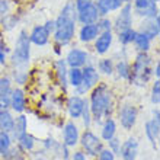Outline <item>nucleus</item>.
Instances as JSON below:
<instances>
[{"label":"nucleus","instance_id":"3c124183","mask_svg":"<svg viewBox=\"0 0 160 160\" xmlns=\"http://www.w3.org/2000/svg\"><path fill=\"white\" fill-rule=\"evenodd\" d=\"M12 160H25L23 157H21V156H18V157H15V159H12Z\"/></svg>","mask_w":160,"mask_h":160},{"label":"nucleus","instance_id":"f704fd0d","mask_svg":"<svg viewBox=\"0 0 160 160\" xmlns=\"http://www.w3.org/2000/svg\"><path fill=\"white\" fill-rule=\"evenodd\" d=\"M60 15H64L67 18H72V19H77V10H76V4L74 2H67L64 4V8L61 9V13Z\"/></svg>","mask_w":160,"mask_h":160},{"label":"nucleus","instance_id":"c9c22d12","mask_svg":"<svg viewBox=\"0 0 160 160\" xmlns=\"http://www.w3.org/2000/svg\"><path fill=\"white\" fill-rule=\"evenodd\" d=\"M82 121H83V125L84 128L88 130V128H90L93 124V118H92V114H90V109H89V102H86V105H84L83 108V112H82Z\"/></svg>","mask_w":160,"mask_h":160},{"label":"nucleus","instance_id":"a18cd8bd","mask_svg":"<svg viewBox=\"0 0 160 160\" xmlns=\"http://www.w3.org/2000/svg\"><path fill=\"white\" fill-rule=\"evenodd\" d=\"M70 159H72V160H88V156L84 154V152L77 150V152H74L72 156H70Z\"/></svg>","mask_w":160,"mask_h":160},{"label":"nucleus","instance_id":"4c0bfd02","mask_svg":"<svg viewBox=\"0 0 160 160\" xmlns=\"http://www.w3.org/2000/svg\"><path fill=\"white\" fill-rule=\"evenodd\" d=\"M150 101H152L153 105H159L160 102V80L157 79L156 82H154V84H153L152 88V95H150Z\"/></svg>","mask_w":160,"mask_h":160},{"label":"nucleus","instance_id":"864d4df0","mask_svg":"<svg viewBox=\"0 0 160 160\" xmlns=\"http://www.w3.org/2000/svg\"><path fill=\"white\" fill-rule=\"evenodd\" d=\"M122 160H125V159H122Z\"/></svg>","mask_w":160,"mask_h":160},{"label":"nucleus","instance_id":"7ed1b4c3","mask_svg":"<svg viewBox=\"0 0 160 160\" xmlns=\"http://www.w3.org/2000/svg\"><path fill=\"white\" fill-rule=\"evenodd\" d=\"M31 60V41L26 31H21L15 42V50L12 52V64L16 68L25 70Z\"/></svg>","mask_w":160,"mask_h":160},{"label":"nucleus","instance_id":"6e6552de","mask_svg":"<svg viewBox=\"0 0 160 160\" xmlns=\"http://www.w3.org/2000/svg\"><path fill=\"white\" fill-rule=\"evenodd\" d=\"M112 28L117 32L132 28V6L131 3H125L121 6L118 16L115 19V23H112Z\"/></svg>","mask_w":160,"mask_h":160},{"label":"nucleus","instance_id":"de8ad7c7","mask_svg":"<svg viewBox=\"0 0 160 160\" xmlns=\"http://www.w3.org/2000/svg\"><path fill=\"white\" fill-rule=\"evenodd\" d=\"M32 160H50V159L45 156V150H42V152H38V154H35Z\"/></svg>","mask_w":160,"mask_h":160},{"label":"nucleus","instance_id":"0eeeda50","mask_svg":"<svg viewBox=\"0 0 160 160\" xmlns=\"http://www.w3.org/2000/svg\"><path fill=\"white\" fill-rule=\"evenodd\" d=\"M137 118H138V109L132 103H125V105H122L119 108L118 121L124 130H127V131L132 130L135 122H137Z\"/></svg>","mask_w":160,"mask_h":160},{"label":"nucleus","instance_id":"8fccbe9b","mask_svg":"<svg viewBox=\"0 0 160 160\" xmlns=\"http://www.w3.org/2000/svg\"><path fill=\"white\" fill-rule=\"evenodd\" d=\"M153 74H154V76H156L157 79H159V76H160V64H159V63L156 64V68H154V72H153Z\"/></svg>","mask_w":160,"mask_h":160},{"label":"nucleus","instance_id":"39448f33","mask_svg":"<svg viewBox=\"0 0 160 160\" xmlns=\"http://www.w3.org/2000/svg\"><path fill=\"white\" fill-rule=\"evenodd\" d=\"M79 143L80 146L83 147V152L86 156H92V157H96L99 154L102 148H103V141H102L101 137H98L93 131L88 130L84 131L83 134H80V138H79Z\"/></svg>","mask_w":160,"mask_h":160},{"label":"nucleus","instance_id":"58836bf2","mask_svg":"<svg viewBox=\"0 0 160 160\" xmlns=\"http://www.w3.org/2000/svg\"><path fill=\"white\" fill-rule=\"evenodd\" d=\"M98 28H99V32H105V31H112V22L111 19H108L106 16H102L98 19L96 22Z\"/></svg>","mask_w":160,"mask_h":160},{"label":"nucleus","instance_id":"a19ab883","mask_svg":"<svg viewBox=\"0 0 160 160\" xmlns=\"http://www.w3.org/2000/svg\"><path fill=\"white\" fill-rule=\"evenodd\" d=\"M96 160H115V154L111 152L109 148H102L99 154L96 156Z\"/></svg>","mask_w":160,"mask_h":160},{"label":"nucleus","instance_id":"6ab92c4d","mask_svg":"<svg viewBox=\"0 0 160 160\" xmlns=\"http://www.w3.org/2000/svg\"><path fill=\"white\" fill-rule=\"evenodd\" d=\"M25 132H28V117L23 114H19L16 118H15L10 135H12L13 141H18L19 137H22Z\"/></svg>","mask_w":160,"mask_h":160},{"label":"nucleus","instance_id":"9d476101","mask_svg":"<svg viewBox=\"0 0 160 160\" xmlns=\"http://www.w3.org/2000/svg\"><path fill=\"white\" fill-rule=\"evenodd\" d=\"M61 134H63V144L67 146L68 148H72V147H74V146L79 144V138H80L79 127H77L73 121L67 122V124L63 127Z\"/></svg>","mask_w":160,"mask_h":160},{"label":"nucleus","instance_id":"dca6fc26","mask_svg":"<svg viewBox=\"0 0 160 160\" xmlns=\"http://www.w3.org/2000/svg\"><path fill=\"white\" fill-rule=\"evenodd\" d=\"M112 31H105V32H99V35L95 39V51L96 54L103 55L109 51L111 45H112Z\"/></svg>","mask_w":160,"mask_h":160},{"label":"nucleus","instance_id":"1a4fd4ad","mask_svg":"<svg viewBox=\"0 0 160 160\" xmlns=\"http://www.w3.org/2000/svg\"><path fill=\"white\" fill-rule=\"evenodd\" d=\"M138 150H140V143L135 137H130L125 141L121 143V148H119V157L125 160H135L138 156Z\"/></svg>","mask_w":160,"mask_h":160},{"label":"nucleus","instance_id":"393cba45","mask_svg":"<svg viewBox=\"0 0 160 160\" xmlns=\"http://www.w3.org/2000/svg\"><path fill=\"white\" fill-rule=\"evenodd\" d=\"M134 45L135 48L140 51V52H147L148 50H150V47H152V39L148 38V37H146L144 34H141V32H137L134 37Z\"/></svg>","mask_w":160,"mask_h":160},{"label":"nucleus","instance_id":"aec40b11","mask_svg":"<svg viewBox=\"0 0 160 160\" xmlns=\"http://www.w3.org/2000/svg\"><path fill=\"white\" fill-rule=\"evenodd\" d=\"M98 9V13H99V18L102 16H108L109 12H114V10H119L122 6L121 0H98L95 3Z\"/></svg>","mask_w":160,"mask_h":160},{"label":"nucleus","instance_id":"72a5a7b5","mask_svg":"<svg viewBox=\"0 0 160 160\" xmlns=\"http://www.w3.org/2000/svg\"><path fill=\"white\" fill-rule=\"evenodd\" d=\"M12 90L13 89L10 77H0V96H9Z\"/></svg>","mask_w":160,"mask_h":160},{"label":"nucleus","instance_id":"2f4dec72","mask_svg":"<svg viewBox=\"0 0 160 160\" xmlns=\"http://www.w3.org/2000/svg\"><path fill=\"white\" fill-rule=\"evenodd\" d=\"M134 12H135V15L143 16V18H156V16H159V10H157L156 3H152L148 8H146V9H134Z\"/></svg>","mask_w":160,"mask_h":160},{"label":"nucleus","instance_id":"b1692460","mask_svg":"<svg viewBox=\"0 0 160 160\" xmlns=\"http://www.w3.org/2000/svg\"><path fill=\"white\" fill-rule=\"evenodd\" d=\"M13 122H15V117H13L12 111L10 109L0 111V131L10 132L13 128Z\"/></svg>","mask_w":160,"mask_h":160},{"label":"nucleus","instance_id":"c03bdc74","mask_svg":"<svg viewBox=\"0 0 160 160\" xmlns=\"http://www.w3.org/2000/svg\"><path fill=\"white\" fill-rule=\"evenodd\" d=\"M6 55H8V47L6 44L0 42V64L6 63Z\"/></svg>","mask_w":160,"mask_h":160},{"label":"nucleus","instance_id":"423d86ee","mask_svg":"<svg viewBox=\"0 0 160 160\" xmlns=\"http://www.w3.org/2000/svg\"><path fill=\"white\" fill-rule=\"evenodd\" d=\"M82 73H83L82 84L76 88V95H79V96L86 95L89 90H92V89L99 83V72H98L96 67H93V66H90V64L83 66Z\"/></svg>","mask_w":160,"mask_h":160},{"label":"nucleus","instance_id":"ea45409f","mask_svg":"<svg viewBox=\"0 0 160 160\" xmlns=\"http://www.w3.org/2000/svg\"><path fill=\"white\" fill-rule=\"evenodd\" d=\"M106 143H108V148H109L111 152L114 153L115 156H118V154H119V148H121V140L115 135V137H112L111 140H108Z\"/></svg>","mask_w":160,"mask_h":160},{"label":"nucleus","instance_id":"7c9ffc66","mask_svg":"<svg viewBox=\"0 0 160 160\" xmlns=\"http://www.w3.org/2000/svg\"><path fill=\"white\" fill-rule=\"evenodd\" d=\"M137 34V31H134L132 28H128V29H124L121 32H118V41L121 42L122 45H128L134 41V37Z\"/></svg>","mask_w":160,"mask_h":160},{"label":"nucleus","instance_id":"c85d7f7f","mask_svg":"<svg viewBox=\"0 0 160 160\" xmlns=\"http://www.w3.org/2000/svg\"><path fill=\"white\" fill-rule=\"evenodd\" d=\"M114 72H117L118 77H121V79H124V80L131 79V66H130V63H127L125 60H121V61L115 66Z\"/></svg>","mask_w":160,"mask_h":160},{"label":"nucleus","instance_id":"9b49d317","mask_svg":"<svg viewBox=\"0 0 160 160\" xmlns=\"http://www.w3.org/2000/svg\"><path fill=\"white\" fill-rule=\"evenodd\" d=\"M88 61H89V54L84 50H80V48H72L67 52V57H66V64L68 67L82 68L83 66H86Z\"/></svg>","mask_w":160,"mask_h":160},{"label":"nucleus","instance_id":"f257e3e1","mask_svg":"<svg viewBox=\"0 0 160 160\" xmlns=\"http://www.w3.org/2000/svg\"><path fill=\"white\" fill-rule=\"evenodd\" d=\"M89 109L92 118L96 124H101L102 119L109 118L114 112V96L106 84H96L90 92Z\"/></svg>","mask_w":160,"mask_h":160},{"label":"nucleus","instance_id":"4468645a","mask_svg":"<svg viewBox=\"0 0 160 160\" xmlns=\"http://www.w3.org/2000/svg\"><path fill=\"white\" fill-rule=\"evenodd\" d=\"M98 19H99V13H98V9L95 6V3L88 4L86 8L77 10V19L82 25H88V23H96Z\"/></svg>","mask_w":160,"mask_h":160},{"label":"nucleus","instance_id":"2eb2a0df","mask_svg":"<svg viewBox=\"0 0 160 160\" xmlns=\"http://www.w3.org/2000/svg\"><path fill=\"white\" fill-rule=\"evenodd\" d=\"M10 109L16 114H23L26 109V95L21 88L13 89L10 93Z\"/></svg>","mask_w":160,"mask_h":160},{"label":"nucleus","instance_id":"ddd939ff","mask_svg":"<svg viewBox=\"0 0 160 160\" xmlns=\"http://www.w3.org/2000/svg\"><path fill=\"white\" fill-rule=\"evenodd\" d=\"M159 28H160V18H146V21L141 22L140 29L137 32H141L150 39H154L159 37Z\"/></svg>","mask_w":160,"mask_h":160},{"label":"nucleus","instance_id":"e433bc0d","mask_svg":"<svg viewBox=\"0 0 160 160\" xmlns=\"http://www.w3.org/2000/svg\"><path fill=\"white\" fill-rule=\"evenodd\" d=\"M13 80L16 82V84L23 86V84L28 82V73H26L25 70H21V68H15V72H13Z\"/></svg>","mask_w":160,"mask_h":160},{"label":"nucleus","instance_id":"49530a36","mask_svg":"<svg viewBox=\"0 0 160 160\" xmlns=\"http://www.w3.org/2000/svg\"><path fill=\"white\" fill-rule=\"evenodd\" d=\"M44 26H45V29L48 31L50 34H52V32L55 31V21H47Z\"/></svg>","mask_w":160,"mask_h":160},{"label":"nucleus","instance_id":"09e8293b","mask_svg":"<svg viewBox=\"0 0 160 160\" xmlns=\"http://www.w3.org/2000/svg\"><path fill=\"white\" fill-rule=\"evenodd\" d=\"M153 119H156V121L160 122V112H159V109H157V108H154V109H153Z\"/></svg>","mask_w":160,"mask_h":160},{"label":"nucleus","instance_id":"37998d69","mask_svg":"<svg viewBox=\"0 0 160 160\" xmlns=\"http://www.w3.org/2000/svg\"><path fill=\"white\" fill-rule=\"evenodd\" d=\"M152 3H154V2H152V0H134V9H146Z\"/></svg>","mask_w":160,"mask_h":160},{"label":"nucleus","instance_id":"f8f14e48","mask_svg":"<svg viewBox=\"0 0 160 160\" xmlns=\"http://www.w3.org/2000/svg\"><path fill=\"white\" fill-rule=\"evenodd\" d=\"M86 102H88V99H84L83 96H79V95H73V96L68 98L67 112L70 115V118L79 119L82 117V112H83V108L86 105Z\"/></svg>","mask_w":160,"mask_h":160},{"label":"nucleus","instance_id":"a211bd4d","mask_svg":"<svg viewBox=\"0 0 160 160\" xmlns=\"http://www.w3.org/2000/svg\"><path fill=\"white\" fill-rule=\"evenodd\" d=\"M50 35L51 34L45 29V26L44 25H37L34 29L31 31L29 41H31V44H35V45H38V47H42V45H45V44H48V41H50Z\"/></svg>","mask_w":160,"mask_h":160},{"label":"nucleus","instance_id":"bb28decb","mask_svg":"<svg viewBox=\"0 0 160 160\" xmlns=\"http://www.w3.org/2000/svg\"><path fill=\"white\" fill-rule=\"evenodd\" d=\"M82 80H83V73H82V68L79 67H70V70L67 72V82L72 88L76 89L77 86L82 84Z\"/></svg>","mask_w":160,"mask_h":160},{"label":"nucleus","instance_id":"79ce46f5","mask_svg":"<svg viewBox=\"0 0 160 160\" xmlns=\"http://www.w3.org/2000/svg\"><path fill=\"white\" fill-rule=\"evenodd\" d=\"M9 10H10V3H9V0H0V16L8 15Z\"/></svg>","mask_w":160,"mask_h":160},{"label":"nucleus","instance_id":"4be33fe9","mask_svg":"<svg viewBox=\"0 0 160 160\" xmlns=\"http://www.w3.org/2000/svg\"><path fill=\"white\" fill-rule=\"evenodd\" d=\"M115 135H117V122H115V119H112L111 117L105 118V121H103V124L101 127L102 141H108V140H111Z\"/></svg>","mask_w":160,"mask_h":160},{"label":"nucleus","instance_id":"f03ea898","mask_svg":"<svg viewBox=\"0 0 160 160\" xmlns=\"http://www.w3.org/2000/svg\"><path fill=\"white\" fill-rule=\"evenodd\" d=\"M150 66H152V58L148 57L147 52H138L134 60V64L131 66V83L140 88L146 86L153 74Z\"/></svg>","mask_w":160,"mask_h":160},{"label":"nucleus","instance_id":"a878e982","mask_svg":"<svg viewBox=\"0 0 160 160\" xmlns=\"http://www.w3.org/2000/svg\"><path fill=\"white\" fill-rule=\"evenodd\" d=\"M12 147H13V138L10 132L0 131V156L4 157Z\"/></svg>","mask_w":160,"mask_h":160},{"label":"nucleus","instance_id":"20e7f679","mask_svg":"<svg viewBox=\"0 0 160 160\" xmlns=\"http://www.w3.org/2000/svg\"><path fill=\"white\" fill-rule=\"evenodd\" d=\"M74 32H76V19L67 18L64 15H60L55 19V31L52 34L57 44L67 45L74 37Z\"/></svg>","mask_w":160,"mask_h":160},{"label":"nucleus","instance_id":"473e14b6","mask_svg":"<svg viewBox=\"0 0 160 160\" xmlns=\"http://www.w3.org/2000/svg\"><path fill=\"white\" fill-rule=\"evenodd\" d=\"M2 26H3L4 31H12L15 26H16L18 23V18L15 16V15H10V13H8V15H4V16H2Z\"/></svg>","mask_w":160,"mask_h":160},{"label":"nucleus","instance_id":"c756f323","mask_svg":"<svg viewBox=\"0 0 160 160\" xmlns=\"http://www.w3.org/2000/svg\"><path fill=\"white\" fill-rule=\"evenodd\" d=\"M98 70L103 73V74H106V76H112L115 70V64L111 58H102L98 63Z\"/></svg>","mask_w":160,"mask_h":160},{"label":"nucleus","instance_id":"603ef678","mask_svg":"<svg viewBox=\"0 0 160 160\" xmlns=\"http://www.w3.org/2000/svg\"><path fill=\"white\" fill-rule=\"evenodd\" d=\"M130 2H131V0H121V3H122V4H125V3H130Z\"/></svg>","mask_w":160,"mask_h":160},{"label":"nucleus","instance_id":"cd10ccee","mask_svg":"<svg viewBox=\"0 0 160 160\" xmlns=\"http://www.w3.org/2000/svg\"><path fill=\"white\" fill-rule=\"evenodd\" d=\"M55 70H57V77H58L60 84L63 86V89L67 88V64H66V60H58L55 63Z\"/></svg>","mask_w":160,"mask_h":160},{"label":"nucleus","instance_id":"5701e85b","mask_svg":"<svg viewBox=\"0 0 160 160\" xmlns=\"http://www.w3.org/2000/svg\"><path fill=\"white\" fill-rule=\"evenodd\" d=\"M35 146H37V140H35V137L32 134H29V132H25V134L22 135V137H19V140H18V147H19L21 152H25V153L34 152Z\"/></svg>","mask_w":160,"mask_h":160},{"label":"nucleus","instance_id":"412c9836","mask_svg":"<svg viewBox=\"0 0 160 160\" xmlns=\"http://www.w3.org/2000/svg\"><path fill=\"white\" fill-rule=\"evenodd\" d=\"M98 35H99V28L96 23H88V25H82L80 28L79 39L82 42H90L95 41Z\"/></svg>","mask_w":160,"mask_h":160},{"label":"nucleus","instance_id":"f3484780","mask_svg":"<svg viewBox=\"0 0 160 160\" xmlns=\"http://www.w3.org/2000/svg\"><path fill=\"white\" fill-rule=\"evenodd\" d=\"M144 132H146V137L150 141L153 147L156 148L157 144H159V135H160V122L156 119H148L146 124H144Z\"/></svg>","mask_w":160,"mask_h":160}]
</instances>
